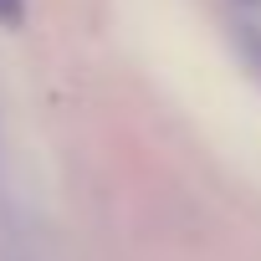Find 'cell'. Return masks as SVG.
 Segmentation results:
<instances>
[{
  "label": "cell",
  "mask_w": 261,
  "mask_h": 261,
  "mask_svg": "<svg viewBox=\"0 0 261 261\" xmlns=\"http://www.w3.org/2000/svg\"><path fill=\"white\" fill-rule=\"evenodd\" d=\"M0 16H6V21L16 26V21H21V0H0Z\"/></svg>",
  "instance_id": "obj_1"
}]
</instances>
